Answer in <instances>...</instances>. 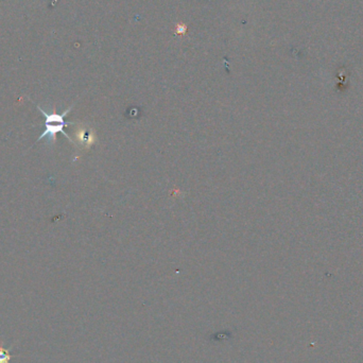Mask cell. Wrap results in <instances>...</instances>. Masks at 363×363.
<instances>
[{
  "mask_svg": "<svg viewBox=\"0 0 363 363\" xmlns=\"http://www.w3.org/2000/svg\"><path fill=\"white\" fill-rule=\"evenodd\" d=\"M36 107L44 115V117L46 118V121H45L46 129L40 135V137L37 138L36 142H40L43 138H45V137H48L47 144L48 145H54L55 142H57V134L58 133H62L71 144H74L73 141L71 139V137L64 131V127L74 124V122H65L64 121V117L67 114H69V111L72 109V105L69 108L65 109L63 113H62V114H58L55 106L52 108V111H46L40 105H37Z\"/></svg>",
  "mask_w": 363,
  "mask_h": 363,
  "instance_id": "6da1fadb",
  "label": "cell"
},
{
  "mask_svg": "<svg viewBox=\"0 0 363 363\" xmlns=\"http://www.w3.org/2000/svg\"><path fill=\"white\" fill-rule=\"evenodd\" d=\"M74 145L89 149L96 142L95 132L91 129H87L83 124H79L78 129L74 132Z\"/></svg>",
  "mask_w": 363,
  "mask_h": 363,
  "instance_id": "7a4b0ae2",
  "label": "cell"
},
{
  "mask_svg": "<svg viewBox=\"0 0 363 363\" xmlns=\"http://www.w3.org/2000/svg\"><path fill=\"white\" fill-rule=\"evenodd\" d=\"M14 345L15 344L8 348L5 347V343L2 341V343H0V363H10L12 357H13L11 355V352L14 349Z\"/></svg>",
  "mask_w": 363,
  "mask_h": 363,
  "instance_id": "3957f363",
  "label": "cell"
},
{
  "mask_svg": "<svg viewBox=\"0 0 363 363\" xmlns=\"http://www.w3.org/2000/svg\"><path fill=\"white\" fill-rule=\"evenodd\" d=\"M187 32V26L184 23H178L175 27V33L178 35H184Z\"/></svg>",
  "mask_w": 363,
  "mask_h": 363,
  "instance_id": "277c9868",
  "label": "cell"
}]
</instances>
